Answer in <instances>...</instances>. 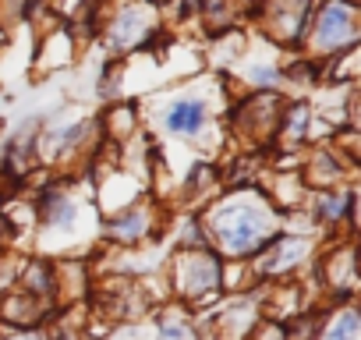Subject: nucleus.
<instances>
[{"label":"nucleus","instance_id":"nucleus-1","mask_svg":"<svg viewBox=\"0 0 361 340\" xmlns=\"http://www.w3.org/2000/svg\"><path fill=\"white\" fill-rule=\"evenodd\" d=\"M209 231L216 248L231 259H245L276 238L273 213L262 206V199L252 195H231L227 202H220L209 217Z\"/></svg>","mask_w":361,"mask_h":340},{"label":"nucleus","instance_id":"nucleus-11","mask_svg":"<svg viewBox=\"0 0 361 340\" xmlns=\"http://www.w3.org/2000/svg\"><path fill=\"white\" fill-rule=\"evenodd\" d=\"M39 213L50 227H64L75 220V202H68V195H61V192H47L39 199Z\"/></svg>","mask_w":361,"mask_h":340},{"label":"nucleus","instance_id":"nucleus-10","mask_svg":"<svg viewBox=\"0 0 361 340\" xmlns=\"http://www.w3.org/2000/svg\"><path fill=\"white\" fill-rule=\"evenodd\" d=\"M357 333H361L357 312H354V308H343V312H336V315L322 326V333H315V340H357Z\"/></svg>","mask_w":361,"mask_h":340},{"label":"nucleus","instance_id":"nucleus-7","mask_svg":"<svg viewBox=\"0 0 361 340\" xmlns=\"http://www.w3.org/2000/svg\"><path fill=\"white\" fill-rule=\"evenodd\" d=\"M305 248H308V245H305L301 238H273L262 269H266V273H283V269H290V266L305 255Z\"/></svg>","mask_w":361,"mask_h":340},{"label":"nucleus","instance_id":"nucleus-12","mask_svg":"<svg viewBox=\"0 0 361 340\" xmlns=\"http://www.w3.org/2000/svg\"><path fill=\"white\" fill-rule=\"evenodd\" d=\"M145 227H149V217H145L142 206H138V210H128V213L117 217V220H110V234L121 238V241H138Z\"/></svg>","mask_w":361,"mask_h":340},{"label":"nucleus","instance_id":"nucleus-2","mask_svg":"<svg viewBox=\"0 0 361 340\" xmlns=\"http://www.w3.org/2000/svg\"><path fill=\"white\" fill-rule=\"evenodd\" d=\"M312 47L319 54H340L350 50L357 40L354 25V8H347L343 0H326L319 11H312Z\"/></svg>","mask_w":361,"mask_h":340},{"label":"nucleus","instance_id":"nucleus-4","mask_svg":"<svg viewBox=\"0 0 361 340\" xmlns=\"http://www.w3.org/2000/svg\"><path fill=\"white\" fill-rule=\"evenodd\" d=\"M149 36V11L145 8H124L114 25H110V43L114 47H131Z\"/></svg>","mask_w":361,"mask_h":340},{"label":"nucleus","instance_id":"nucleus-18","mask_svg":"<svg viewBox=\"0 0 361 340\" xmlns=\"http://www.w3.org/2000/svg\"><path fill=\"white\" fill-rule=\"evenodd\" d=\"M343 4H347V8H357V4H361V0H343Z\"/></svg>","mask_w":361,"mask_h":340},{"label":"nucleus","instance_id":"nucleus-19","mask_svg":"<svg viewBox=\"0 0 361 340\" xmlns=\"http://www.w3.org/2000/svg\"><path fill=\"white\" fill-rule=\"evenodd\" d=\"M15 340H39V336H29V333H25V336H15Z\"/></svg>","mask_w":361,"mask_h":340},{"label":"nucleus","instance_id":"nucleus-16","mask_svg":"<svg viewBox=\"0 0 361 340\" xmlns=\"http://www.w3.org/2000/svg\"><path fill=\"white\" fill-rule=\"evenodd\" d=\"M276 78H280L276 68H259V71H255V82H259V85H273Z\"/></svg>","mask_w":361,"mask_h":340},{"label":"nucleus","instance_id":"nucleus-6","mask_svg":"<svg viewBox=\"0 0 361 340\" xmlns=\"http://www.w3.org/2000/svg\"><path fill=\"white\" fill-rule=\"evenodd\" d=\"M206 124V107L199 99H177L166 110V131L173 135H195Z\"/></svg>","mask_w":361,"mask_h":340},{"label":"nucleus","instance_id":"nucleus-15","mask_svg":"<svg viewBox=\"0 0 361 340\" xmlns=\"http://www.w3.org/2000/svg\"><path fill=\"white\" fill-rule=\"evenodd\" d=\"M343 213H354V195H326L322 202H319V220H326V224H336Z\"/></svg>","mask_w":361,"mask_h":340},{"label":"nucleus","instance_id":"nucleus-3","mask_svg":"<svg viewBox=\"0 0 361 340\" xmlns=\"http://www.w3.org/2000/svg\"><path fill=\"white\" fill-rule=\"evenodd\" d=\"M220 280H224V262L213 252L199 248V252H185L177 259V287H180V294L192 298V301L213 294L220 287Z\"/></svg>","mask_w":361,"mask_h":340},{"label":"nucleus","instance_id":"nucleus-13","mask_svg":"<svg viewBox=\"0 0 361 340\" xmlns=\"http://www.w3.org/2000/svg\"><path fill=\"white\" fill-rule=\"evenodd\" d=\"M199 11L206 15V22H209L213 32H216V29L224 32V29L238 18V0H202Z\"/></svg>","mask_w":361,"mask_h":340},{"label":"nucleus","instance_id":"nucleus-5","mask_svg":"<svg viewBox=\"0 0 361 340\" xmlns=\"http://www.w3.org/2000/svg\"><path fill=\"white\" fill-rule=\"evenodd\" d=\"M326 284L336 298L354 294V248H340L326 255Z\"/></svg>","mask_w":361,"mask_h":340},{"label":"nucleus","instance_id":"nucleus-17","mask_svg":"<svg viewBox=\"0 0 361 340\" xmlns=\"http://www.w3.org/2000/svg\"><path fill=\"white\" fill-rule=\"evenodd\" d=\"M199 4H202V0H180V15H192V11H199Z\"/></svg>","mask_w":361,"mask_h":340},{"label":"nucleus","instance_id":"nucleus-8","mask_svg":"<svg viewBox=\"0 0 361 340\" xmlns=\"http://www.w3.org/2000/svg\"><path fill=\"white\" fill-rule=\"evenodd\" d=\"M308 124H312V110H308L305 103H298V107H290V110L276 121V131H273V135H276L287 149H294L298 142H305Z\"/></svg>","mask_w":361,"mask_h":340},{"label":"nucleus","instance_id":"nucleus-9","mask_svg":"<svg viewBox=\"0 0 361 340\" xmlns=\"http://www.w3.org/2000/svg\"><path fill=\"white\" fill-rule=\"evenodd\" d=\"M22 291L29 298H50L54 294V266L43 259L29 262V269L22 273Z\"/></svg>","mask_w":361,"mask_h":340},{"label":"nucleus","instance_id":"nucleus-14","mask_svg":"<svg viewBox=\"0 0 361 340\" xmlns=\"http://www.w3.org/2000/svg\"><path fill=\"white\" fill-rule=\"evenodd\" d=\"M159 336L163 340H192V326H188V319L180 312H166L159 319Z\"/></svg>","mask_w":361,"mask_h":340}]
</instances>
